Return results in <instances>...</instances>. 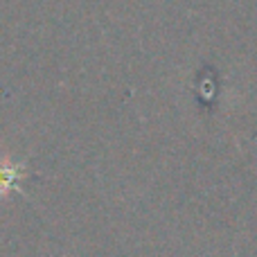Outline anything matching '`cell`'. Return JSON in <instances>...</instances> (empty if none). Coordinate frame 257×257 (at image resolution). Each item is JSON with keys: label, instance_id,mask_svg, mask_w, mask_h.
Listing matches in <instances>:
<instances>
[{"label": "cell", "instance_id": "6da1fadb", "mask_svg": "<svg viewBox=\"0 0 257 257\" xmlns=\"http://www.w3.org/2000/svg\"><path fill=\"white\" fill-rule=\"evenodd\" d=\"M25 165H18L7 154L0 156V199H7L12 192H21L18 183L25 178Z\"/></svg>", "mask_w": 257, "mask_h": 257}]
</instances>
